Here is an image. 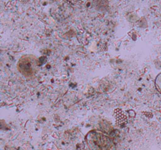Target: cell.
<instances>
[{
	"instance_id": "7a4b0ae2",
	"label": "cell",
	"mask_w": 161,
	"mask_h": 150,
	"mask_svg": "<svg viewBox=\"0 0 161 150\" xmlns=\"http://www.w3.org/2000/svg\"><path fill=\"white\" fill-rule=\"evenodd\" d=\"M86 142L91 149H109L114 147L108 136L97 131H91L86 135Z\"/></svg>"
},
{
	"instance_id": "6da1fadb",
	"label": "cell",
	"mask_w": 161,
	"mask_h": 150,
	"mask_svg": "<svg viewBox=\"0 0 161 150\" xmlns=\"http://www.w3.org/2000/svg\"><path fill=\"white\" fill-rule=\"evenodd\" d=\"M18 71L28 79L35 78L38 73V59L32 55L23 56L17 62Z\"/></svg>"
}]
</instances>
